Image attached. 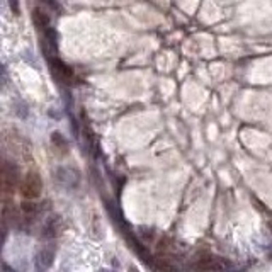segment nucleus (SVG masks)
Instances as JSON below:
<instances>
[{"mask_svg":"<svg viewBox=\"0 0 272 272\" xmlns=\"http://www.w3.org/2000/svg\"><path fill=\"white\" fill-rule=\"evenodd\" d=\"M19 187H20V194L26 199H36L39 198L41 191H43V181H41V177L37 174L31 172V174H27L20 181Z\"/></svg>","mask_w":272,"mask_h":272,"instance_id":"nucleus-1","label":"nucleus"},{"mask_svg":"<svg viewBox=\"0 0 272 272\" xmlns=\"http://www.w3.org/2000/svg\"><path fill=\"white\" fill-rule=\"evenodd\" d=\"M50 65H51V70H53V75L58 78L60 82H63V84H72V80L75 78L73 75V70H72L68 65H65L61 60H58L56 56L50 58Z\"/></svg>","mask_w":272,"mask_h":272,"instance_id":"nucleus-2","label":"nucleus"},{"mask_svg":"<svg viewBox=\"0 0 272 272\" xmlns=\"http://www.w3.org/2000/svg\"><path fill=\"white\" fill-rule=\"evenodd\" d=\"M2 175H3V189H5V192L14 191V187L20 184L19 182V168H17L14 163H10V162H5V163H3Z\"/></svg>","mask_w":272,"mask_h":272,"instance_id":"nucleus-3","label":"nucleus"},{"mask_svg":"<svg viewBox=\"0 0 272 272\" xmlns=\"http://www.w3.org/2000/svg\"><path fill=\"white\" fill-rule=\"evenodd\" d=\"M194 267L196 269H202V271H225V269H230V266L223 259L208 255V254H206V259L204 257L199 259V262L196 264Z\"/></svg>","mask_w":272,"mask_h":272,"instance_id":"nucleus-4","label":"nucleus"},{"mask_svg":"<svg viewBox=\"0 0 272 272\" xmlns=\"http://www.w3.org/2000/svg\"><path fill=\"white\" fill-rule=\"evenodd\" d=\"M53 250L50 249H43L39 254H37V260H36V267L41 271L48 269V267L51 266V262H53Z\"/></svg>","mask_w":272,"mask_h":272,"instance_id":"nucleus-5","label":"nucleus"},{"mask_svg":"<svg viewBox=\"0 0 272 272\" xmlns=\"http://www.w3.org/2000/svg\"><path fill=\"white\" fill-rule=\"evenodd\" d=\"M33 20H34V24H36V27H39V29H43V31H46L48 27H50V19H48L46 14L41 12L39 9H34Z\"/></svg>","mask_w":272,"mask_h":272,"instance_id":"nucleus-6","label":"nucleus"},{"mask_svg":"<svg viewBox=\"0 0 272 272\" xmlns=\"http://www.w3.org/2000/svg\"><path fill=\"white\" fill-rule=\"evenodd\" d=\"M60 221H58V218H51L50 221L44 225V233L43 235L46 236V238H54V236L58 235V230H60Z\"/></svg>","mask_w":272,"mask_h":272,"instance_id":"nucleus-7","label":"nucleus"},{"mask_svg":"<svg viewBox=\"0 0 272 272\" xmlns=\"http://www.w3.org/2000/svg\"><path fill=\"white\" fill-rule=\"evenodd\" d=\"M51 141H53V146L58 148V150L65 151L67 150V141H65V138L60 135V133H53L51 135Z\"/></svg>","mask_w":272,"mask_h":272,"instance_id":"nucleus-8","label":"nucleus"},{"mask_svg":"<svg viewBox=\"0 0 272 272\" xmlns=\"http://www.w3.org/2000/svg\"><path fill=\"white\" fill-rule=\"evenodd\" d=\"M9 3H10V9H12L14 16H19V14H20V3H19V0H9Z\"/></svg>","mask_w":272,"mask_h":272,"instance_id":"nucleus-9","label":"nucleus"}]
</instances>
